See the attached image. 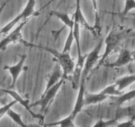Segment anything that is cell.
I'll return each instance as SVG.
<instances>
[{"label":"cell","mask_w":135,"mask_h":127,"mask_svg":"<svg viewBox=\"0 0 135 127\" xmlns=\"http://www.w3.org/2000/svg\"><path fill=\"white\" fill-rule=\"evenodd\" d=\"M52 15H54V16L56 17L58 19H60L65 25V27H68L70 28H72L74 27V17H72V19L69 17V15H68L67 13H61L58 12V11H52L50 13Z\"/></svg>","instance_id":"17"},{"label":"cell","mask_w":135,"mask_h":127,"mask_svg":"<svg viewBox=\"0 0 135 127\" xmlns=\"http://www.w3.org/2000/svg\"><path fill=\"white\" fill-rule=\"evenodd\" d=\"M36 3L37 2L35 0H28L23 11L19 15H17L15 19H13L8 24L3 27L2 29H0V35H7L12 29L13 27L15 25L17 24L19 21H23L24 20L28 19V18L32 15L37 16L38 15V13L35 11V6Z\"/></svg>","instance_id":"4"},{"label":"cell","mask_w":135,"mask_h":127,"mask_svg":"<svg viewBox=\"0 0 135 127\" xmlns=\"http://www.w3.org/2000/svg\"><path fill=\"white\" fill-rule=\"evenodd\" d=\"M66 79H67V77L62 76L60 80L55 85H53L52 87H50L47 91L42 93V96H41V99L39 100H38L35 103L31 104L30 107L32 108V107H35V106H40L41 107V109H40L41 113L42 114L43 113L46 112L48 110L49 106L50 105L51 103L52 102L53 99L55 97L56 93H58V91L60 89V87L63 85Z\"/></svg>","instance_id":"3"},{"label":"cell","mask_w":135,"mask_h":127,"mask_svg":"<svg viewBox=\"0 0 135 127\" xmlns=\"http://www.w3.org/2000/svg\"><path fill=\"white\" fill-rule=\"evenodd\" d=\"M80 2H81V0H76V11H75L74 14L73 15L74 19L78 22L80 26L85 28V29L88 30V31H90L91 32L93 33V35H95V31L94 27H91L89 25V23L87 22V21L85 20L84 15H83L82 12H81V6H80Z\"/></svg>","instance_id":"12"},{"label":"cell","mask_w":135,"mask_h":127,"mask_svg":"<svg viewBox=\"0 0 135 127\" xmlns=\"http://www.w3.org/2000/svg\"><path fill=\"white\" fill-rule=\"evenodd\" d=\"M101 93L106 95L107 96H119L123 94V91H120L118 89L116 84H112L106 87L105 89L101 91Z\"/></svg>","instance_id":"19"},{"label":"cell","mask_w":135,"mask_h":127,"mask_svg":"<svg viewBox=\"0 0 135 127\" xmlns=\"http://www.w3.org/2000/svg\"><path fill=\"white\" fill-rule=\"evenodd\" d=\"M7 95L3 89H0V104L4 105L7 104Z\"/></svg>","instance_id":"25"},{"label":"cell","mask_w":135,"mask_h":127,"mask_svg":"<svg viewBox=\"0 0 135 127\" xmlns=\"http://www.w3.org/2000/svg\"><path fill=\"white\" fill-rule=\"evenodd\" d=\"M91 2L92 6H93V10L95 15V25L93 27H94L95 31V35H100V32L101 30V25H100V17L99 16L98 6H97V0H91Z\"/></svg>","instance_id":"18"},{"label":"cell","mask_w":135,"mask_h":127,"mask_svg":"<svg viewBox=\"0 0 135 127\" xmlns=\"http://www.w3.org/2000/svg\"><path fill=\"white\" fill-rule=\"evenodd\" d=\"M26 58H27V55L23 54V55L21 56L20 60H19V61L17 64L14 66H6L3 68L4 70L9 71V72L11 74V77H12V83H11V88H13L15 87L17 78L19 77V75L21 73L22 71L27 70V67H24V63Z\"/></svg>","instance_id":"7"},{"label":"cell","mask_w":135,"mask_h":127,"mask_svg":"<svg viewBox=\"0 0 135 127\" xmlns=\"http://www.w3.org/2000/svg\"><path fill=\"white\" fill-rule=\"evenodd\" d=\"M134 98H135V89L127 92V93H124L119 95V96L116 97H111V99L115 102L117 105L120 106L127 101L132 100Z\"/></svg>","instance_id":"16"},{"label":"cell","mask_w":135,"mask_h":127,"mask_svg":"<svg viewBox=\"0 0 135 127\" xmlns=\"http://www.w3.org/2000/svg\"><path fill=\"white\" fill-rule=\"evenodd\" d=\"M6 93H7V95H10L11 97H12L14 99V100H16L17 103H20L21 105H23V107L25 108V109L31 114V116H32L35 119H38L41 121L43 122L44 119H45V116L42 114L39 113V114H36L34 112H32V110H31V107H30V105H28V100H25L24 99L21 97L15 91L13 90H9V89H3Z\"/></svg>","instance_id":"9"},{"label":"cell","mask_w":135,"mask_h":127,"mask_svg":"<svg viewBox=\"0 0 135 127\" xmlns=\"http://www.w3.org/2000/svg\"><path fill=\"white\" fill-rule=\"evenodd\" d=\"M21 43H23L25 46H30V47L42 49V50H45V51L49 52V53L52 54L54 57V59L56 60V63H58L62 68V73H63L62 76H64L68 78L73 73L75 67V63L74 59H72L70 56L69 52H59L58 50H55L52 48L33 45V44L30 43L27 41H25L23 39L21 41Z\"/></svg>","instance_id":"2"},{"label":"cell","mask_w":135,"mask_h":127,"mask_svg":"<svg viewBox=\"0 0 135 127\" xmlns=\"http://www.w3.org/2000/svg\"><path fill=\"white\" fill-rule=\"evenodd\" d=\"M7 114V115H8V116H9L15 123H16V124H18V125L23 127L27 126L24 123H23V120H22L21 115V114H19L15 112V111H14L13 110L11 109V108L8 110Z\"/></svg>","instance_id":"21"},{"label":"cell","mask_w":135,"mask_h":127,"mask_svg":"<svg viewBox=\"0 0 135 127\" xmlns=\"http://www.w3.org/2000/svg\"><path fill=\"white\" fill-rule=\"evenodd\" d=\"M117 123L116 119H111V120H107V121H104L103 119H99V120L95 124L93 125V126H99V127H106L109 126H112L115 124V123Z\"/></svg>","instance_id":"23"},{"label":"cell","mask_w":135,"mask_h":127,"mask_svg":"<svg viewBox=\"0 0 135 127\" xmlns=\"http://www.w3.org/2000/svg\"><path fill=\"white\" fill-rule=\"evenodd\" d=\"M17 103V102L16 100L10 102L9 103H7V104L4 105L3 107H1V108H0V119L3 117V115H4L5 114L7 113L8 110L10 108H11V107H12L13 106Z\"/></svg>","instance_id":"24"},{"label":"cell","mask_w":135,"mask_h":127,"mask_svg":"<svg viewBox=\"0 0 135 127\" xmlns=\"http://www.w3.org/2000/svg\"><path fill=\"white\" fill-rule=\"evenodd\" d=\"M86 55L80 56H78L77 64L75 65L74 70L72 73V76L71 77V82H72V88L74 89H77L80 85V80H81V72L84 66Z\"/></svg>","instance_id":"10"},{"label":"cell","mask_w":135,"mask_h":127,"mask_svg":"<svg viewBox=\"0 0 135 127\" xmlns=\"http://www.w3.org/2000/svg\"><path fill=\"white\" fill-rule=\"evenodd\" d=\"M85 80H80V85H79V91L78 93V97L75 103L74 108L72 111V113L68 116V117L72 120H74L76 115L81 112L83 107L85 106V101H84V94H85Z\"/></svg>","instance_id":"8"},{"label":"cell","mask_w":135,"mask_h":127,"mask_svg":"<svg viewBox=\"0 0 135 127\" xmlns=\"http://www.w3.org/2000/svg\"><path fill=\"white\" fill-rule=\"evenodd\" d=\"M131 33H132V29L127 28L124 27H119V28L115 27L113 28L105 40V43L106 45L105 53L101 56L99 62L95 68V70L98 69L101 66L103 65L105 60L109 56L112 55L113 53L117 51L120 48L122 42L125 38L130 37Z\"/></svg>","instance_id":"1"},{"label":"cell","mask_w":135,"mask_h":127,"mask_svg":"<svg viewBox=\"0 0 135 127\" xmlns=\"http://www.w3.org/2000/svg\"><path fill=\"white\" fill-rule=\"evenodd\" d=\"M108 97L109 96L101 93V92L99 93H89L85 92V94H84L85 106L99 103L106 100Z\"/></svg>","instance_id":"14"},{"label":"cell","mask_w":135,"mask_h":127,"mask_svg":"<svg viewBox=\"0 0 135 127\" xmlns=\"http://www.w3.org/2000/svg\"><path fill=\"white\" fill-rule=\"evenodd\" d=\"M132 9H135V0H124V7L120 14L126 16Z\"/></svg>","instance_id":"22"},{"label":"cell","mask_w":135,"mask_h":127,"mask_svg":"<svg viewBox=\"0 0 135 127\" xmlns=\"http://www.w3.org/2000/svg\"><path fill=\"white\" fill-rule=\"evenodd\" d=\"M117 126H135L134 121H133L132 120L129 119V120L125 123H120V124H118Z\"/></svg>","instance_id":"26"},{"label":"cell","mask_w":135,"mask_h":127,"mask_svg":"<svg viewBox=\"0 0 135 127\" xmlns=\"http://www.w3.org/2000/svg\"><path fill=\"white\" fill-rule=\"evenodd\" d=\"M62 74H63V73H62V70L60 66L58 63H56L54 70L52 71L51 74H50L48 76L47 83H46V88H45L44 93L47 91L50 87H52L53 85H55L60 80L61 77H62Z\"/></svg>","instance_id":"13"},{"label":"cell","mask_w":135,"mask_h":127,"mask_svg":"<svg viewBox=\"0 0 135 127\" xmlns=\"http://www.w3.org/2000/svg\"><path fill=\"white\" fill-rule=\"evenodd\" d=\"M103 42H104V39H101L98 45L96 46V47L94 48V49L89 54H86L84 66L83 68L82 72H81V80H84L86 81L88 74L90 73L91 71L93 70V66L95 65V64L100 58L99 53L101 50V48L103 46Z\"/></svg>","instance_id":"5"},{"label":"cell","mask_w":135,"mask_h":127,"mask_svg":"<svg viewBox=\"0 0 135 127\" xmlns=\"http://www.w3.org/2000/svg\"><path fill=\"white\" fill-rule=\"evenodd\" d=\"M135 82V74L126 76L118 79L115 82L118 89L120 91H123V89L127 88L131 84Z\"/></svg>","instance_id":"15"},{"label":"cell","mask_w":135,"mask_h":127,"mask_svg":"<svg viewBox=\"0 0 135 127\" xmlns=\"http://www.w3.org/2000/svg\"><path fill=\"white\" fill-rule=\"evenodd\" d=\"M132 60H133L131 52L127 49H121L116 60L111 64H105V66L109 68H120L127 65Z\"/></svg>","instance_id":"11"},{"label":"cell","mask_w":135,"mask_h":127,"mask_svg":"<svg viewBox=\"0 0 135 127\" xmlns=\"http://www.w3.org/2000/svg\"><path fill=\"white\" fill-rule=\"evenodd\" d=\"M28 19L24 20L19 23V25L12 31L6 38H3L1 42H0V50H6V48L9 44L11 43H17V42H21L23 41L21 34V30L25 25L27 23Z\"/></svg>","instance_id":"6"},{"label":"cell","mask_w":135,"mask_h":127,"mask_svg":"<svg viewBox=\"0 0 135 127\" xmlns=\"http://www.w3.org/2000/svg\"><path fill=\"white\" fill-rule=\"evenodd\" d=\"M80 24L78 22L74 19V24L73 34L74 40L76 41V45L78 48V56H81V47H80Z\"/></svg>","instance_id":"20"},{"label":"cell","mask_w":135,"mask_h":127,"mask_svg":"<svg viewBox=\"0 0 135 127\" xmlns=\"http://www.w3.org/2000/svg\"><path fill=\"white\" fill-rule=\"evenodd\" d=\"M131 55H132V60H133L135 62V50H134L133 52H131Z\"/></svg>","instance_id":"28"},{"label":"cell","mask_w":135,"mask_h":127,"mask_svg":"<svg viewBox=\"0 0 135 127\" xmlns=\"http://www.w3.org/2000/svg\"><path fill=\"white\" fill-rule=\"evenodd\" d=\"M6 5H7V2H4V3H3V4H2V6H1V7H0V15H1L2 12L3 11V9L5 8V7L6 6Z\"/></svg>","instance_id":"27"}]
</instances>
